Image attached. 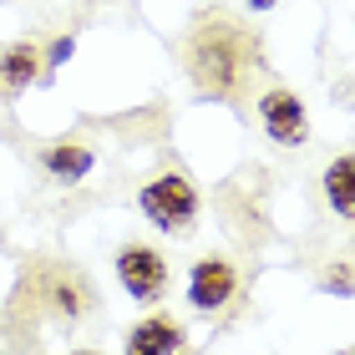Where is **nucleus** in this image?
I'll use <instances>...</instances> for the list:
<instances>
[{
	"mask_svg": "<svg viewBox=\"0 0 355 355\" xmlns=\"http://www.w3.org/2000/svg\"><path fill=\"white\" fill-rule=\"evenodd\" d=\"M183 61H188V76L198 82L208 96H239L249 82V67H254V41L244 26L223 21V15H203L193 26V36L183 41Z\"/></svg>",
	"mask_w": 355,
	"mask_h": 355,
	"instance_id": "f257e3e1",
	"label": "nucleus"
},
{
	"mask_svg": "<svg viewBox=\"0 0 355 355\" xmlns=\"http://www.w3.org/2000/svg\"><path fill=\"white\" fill-rule=\"evenodd\" d=\"M142 214H148L157 229L183 234L188 223H193V214H198V193H193L188 178L163 173V178H153V183L142 188Z\"/></svg>",
	"mask_w": 355,
	"mask_h": 355,
	"instance_id": "f03ea898",
	"label": "nucleus"
},
{
	"mask_svg": "<svg viewBox=\"0 0 355 355\" xmlns=\"http://www.w3.org/2000/svg\"><path fill=\"white\" fill-rule=\"evenodd\" d=\"M117 274H122V289L132 300H157L168 289V264L157 259L153 249H142V244L117 254Z\"/></svg>",
	"mask_w": 355,
	"mask_h": 355,
	"instance_id": "7ed1b4c3",
	"label": "nucleus"
},
{
	"mask_svg": "<svg viewBox=\"0 0 355 355\" xmlns=\"http://www.w3.org/2000/svg\"><path fill=\"white\" fill-rule=\"evenodd\" d=\"M259 117H264V132H269L274 142H284V148H295V142H304V137H310V122H304L300 96H295V92H284V87L264 92Z\"/></svg>",
	"mask_w": 355,
	"mask_h": 355,
	"instance_id": "20e7f679",
	"label": "nucleus"
},
{
	"mask_svg": "<svg viewBox=\"0 0 355 355\" xmlns=\"http://www.w3.org/2000/svg\"><path fill=\"white\" fill-rule=\"evenodd\" d=\"M234 289H239V274L229 259H203L188 279V300H193V310H223L234 300Z\"/></svg>",
	"mask_w": 355,
	"mask_h": 355,
	"instance_id": "39448f33",
	"label": "nucleus"
},
{
	"mask_svg": "<svg viewBox=\"0 0 355 355\" xmlns=\"http://www.w3.org/2000/svg\"><path fill=\"white\" fill-rule=\"evenodd\" d=\"M178 350H183V330L163 315L142 320V325L127 335V355H178Z\"/></svg>",
	"mask_w": 355,
	"mask_h": 355,
	"instance_id": "423d86ee",
	"label": "nucleus"
},
{
	"mask_svg": "<svg viewBox=\"0 0 355 355\" xmlns=\"http://www.w3.org/2000/svg\"><path fill=\"white\" fill-rule=\"evenodd\" d=\"M36 71H41V51L36 46H6V51H0V92L31 87Z\"/></svg>",
	"mask_w": 355,
	"mask_h": 355,
	"instance_id": "0eeeda50",
	"label": "nucleus"
},
{
	"mask_svg": "<svg viewBox=\"0 0 355 355\" xmlns=\"http://www.w3.org/2000/svg\"><path fill=\"white\" fill-rule=\"evenodd\" d=\"M46 168H51L61 183H76V178L92 168V148L76 142V137H67V142H56V148H46Z\"/></svg>",
	"mask_w": 355,
	"mask_h": 355,
	"instance_id": "6e6552de",
	"label": "nucleus"
},
{
	"mask_svg": "<svg viewBox=\"0 0 355 355\" xmlns=\"http://www.w3.org/2000/svg\"><path fill=\"white\" fill-rule=\"evenodd\" d=\"M350 173H355V163H350V157H335V163H330V173H325V193H330V208H335L340 218H350V214H355Z\"/></svg>",
	"mask_w": 355,
	"mask_h": 355,
	"instance_id": "1a4fd4ad",
	"label": "nucleus"
},
{
	"mask_svg": "<svg viewBox=\"0 0 355 355\" xmlns=\"http://www.w3.org/2000/svg\"><path fill=\"white\" fill-rule=\"evenodd\" d=\"M51 304L61 315H87V284H76V279L61 274V279L51 284Z\"/></svg>",
	"mask_w": 355,
	"mask_h": 355,
	"instance_id": "9d476101",
	"label": "nucleus"
},
{
	"mask_svg": "<svg viewBox=\"0 0 355 355\" xmlns=\"http://www.w3.org/2000/svg\"><path fill=\"white\" fill-rule=\"evenodd\" d=\"M269 6H274V0H254V10H269Z\"/></svg>",
	"mask_w": 355,
	"mask_h": 355,
	"instance_id": "9b49d317",
	"label": "nucleus"
},
{
	"mask_svg": "<svg viewBox=\"0 0 355 355\" xmlns=\"http://www.w3.org/2000/svg\"><path fill=\"white\" fill-rule=\"evenodd\" d=\"M76 355H92V350H76Z\"/></svg>",
	"mask_w": 355,
	"mask_h": 355,
	"instance_id": "f8f14e48",
	"label": "nucleus"
}]
</instances>
